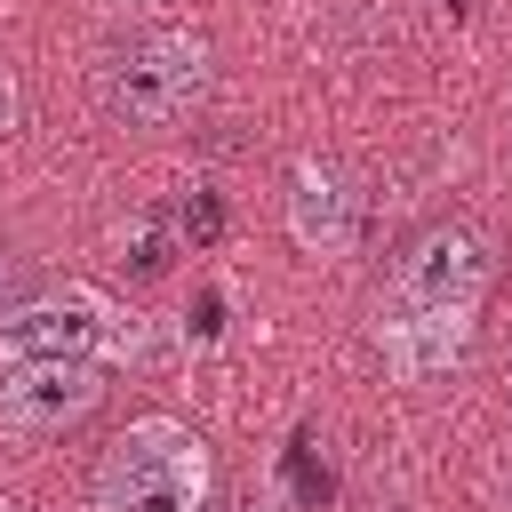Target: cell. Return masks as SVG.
<instances>
[{"instance_id":"6da1fadb","label":"cell","mask_w":512,"mask_h":512,"mask_svg":"<svg viewBox=\"0 0 512 512\" xmlns=\"http://www.w3.org/2000/svg\"><path fill=\"white\" fill-rule=\"evenodd\" d=\"M208 80H216V64H208V40H200V32H184V24H144V32H128V40L104 48V64H96V104H104L120 128H136V136H168V128H184V120L208 104Z\"/></svg>"},{"instance_id":"7a4b0ae2","label":"cell","mask_w":512,"mask_h":512,"mask_svg":"<svg viewBox=\"0 0 512 512\" xmlns=\"http://www.w3.org/2000/svg\"><path fill=\"white\" fill-rule=\"evenodd\" d=\"M96 496H104V512H208V496H216L208 440L184 416H136L112 440Z\"/></svg>"},{"instance_id":"3957f363","label":"cell","mask_w":512,"mask_h":512,"mask_svg":"<svg viewBox=\"0 0 512 512\" xmlns=\"http://www.w3.org/2000/svg\"><path fill=\"white\" fill-rule=\"evenodd\" d=\"M488 288H496V248H488V232H472V224H424L400 256H392V272H384V312H440V320H480V304H488Z\"/></svg>"},{"instance_id":"277c9868","label":"cell","mask_w":512,"mask_h":512,"mask_svg":"<svg viewBox=\"0 0 512 512\" xmlns=\"http://www.w3.org/2000/svg\"><path fill=\"white\" fill-rule=\"evenodd\" d=\"M120 344V320L96 288H40L0 304V368L16 360H104Z\"/></svg>"},{"instance_id":"5b68a950","label":"cell","mask_w":512,"mask_h":512,"mask_svg":"<svg viewBox=\"0 0 512 512\" xmlns=\"http://www.w3.org/2000/svg\"><path fill=\"white\" fill-rule=\"evenodd\" d=\"M104 400V360H16L0 368V432L48 440Z\"/></svg>"},{"instance_id":"8992f818","label":"cell","mask_w":512,"mask_h":512,"mask_svg":"<svg viewBox=\"0 0 512 512\" xmlns=\"http://www.w3.org/2000/svg\"><path fill=\"white\" fill-rule=\"evenodd\" d=\"M360 224H368V192L344 160H296L288 168V240L304 256H352L360 248Z\"/></svg>"},{"instance_id":"52a82bcc","label":"cell","mask_w":512,"mask_h":512,"mask_svg":"<svg viewBox=\"0 0 512 512\" xmlns=\"http://www.w3.org/2000/svg\"><path fill=\"white\" fill-rule=\"evenodd\" d=\"M376 352H384V368L400 376V384H432V376H448L456 360H464V344H472V320H440V312H384L376 304Z\"/></svg>"},{"instance_id":"ba28073f","label":"cell","mask_w":512,"mask_h":512,"mask_svg":"<svg viewBox=\"0 0 512 512\" xmlns=\"http://www.w3.org/2000/svg\"><path fill=\"white\" fill-rule=\"evenodd\" d=\"M184 232H192V248H216L224 240V200L216 192H192L184 200Z\"/></svg>"},{"instance_id":"9c48e42d","label":"cell","mask_w":512,"mask_h":512,"mask_svg":"<svg viewBox=\"0 0 512 512\" xmlns=\"http://www.w3.org/2000/svg\"><path fill=\"white\" fill-rule=\"evenodd\" d=\"M232 512H296V496L280 488V480H256V488H240V504Z\"/></svg>"},{"instance_id":"30bf717a","label":"cell","mask_w":512,"mask_h":512,"mask_svg":"<svg viewBox=\"0 0 512 512\" xmlns=\"http://www.w3.org/2000/svg\"><path fill=\"white\" fill-rule=\"evenodd\" d=\"M0 512H24V504H16V496H0Z\"/></svg>"}]
</instances>
